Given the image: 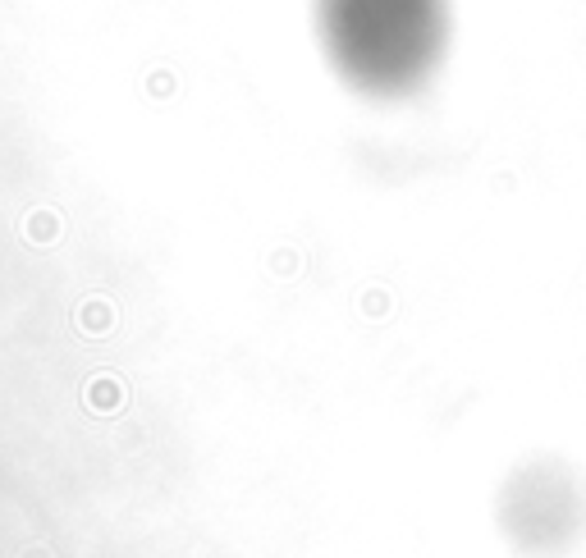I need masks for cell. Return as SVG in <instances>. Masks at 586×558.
<instances>
[{
    "mask_svg": "<svg viewBox=\"0 0 586 558\" xmlns=\"http://www.w3.org/2000/svg\"><path fill=\"white\" fill-rule=\"evenodd\" d=\"M330 60L371 97H408L445 55L449 0H321Z\"/></svg>",
    "mask_w": 586,
    "mask_h": 558,
    "instance_id": "1",
    "label": "cell"
}]
</instances>
